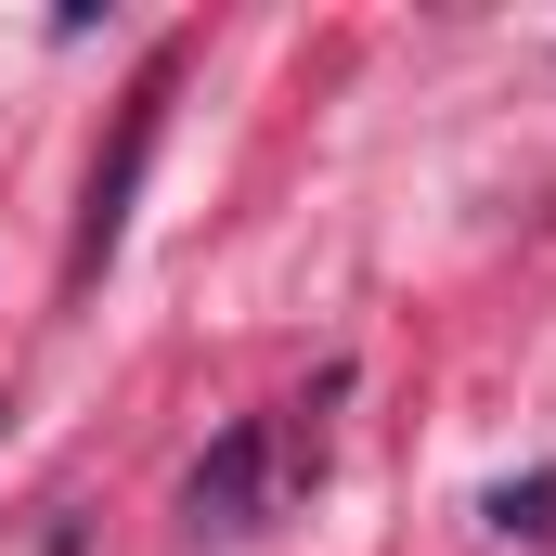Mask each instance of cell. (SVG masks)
<instances>
[{"mask_svg": "<svg viewBox=\"0 0 556 556\" xmlns=\"http://www.w3.org/2000/svg\"><path fill=\"white\" fill-rule=\"evenodd\" d=\"M260 466H273V440L233 427V440L194 466V518H207V531H247V518H260Z\"/></svg>", "mask_w": 556, "mask_h": 556, "instance_id": "7a4b0ae2", "label": "cell"}, {"mask_svg": "<svg viewBox=\"0 0 556 556\" xmlns=\"http://www.w3.org/2000/svg\"><path fill=\"white\" fill-rule=\"evenodd\" d=\"M492 518H505V531H556V492H544V479H505Z\"/></svg>", "mask_w": 556, "mask_h": 556, "instance_id": "3957f363", "label": "cell"}, {"mask_svg": "<svg viewBox=\"0 0 556 556\" xmlns=\"http://www.w3.org/2000/svg\"><path fill=\"white\" fill-rule=\"evenodd\" d=\"M155 104H168V65L130 91V117H117V155L91 168V220H78V285L117 260V233H130V181H142V155H155Z\"/></svg>", "mask_w": 556, "mask_h": 556, "instance_id": "6da1fadb", "label": "cell"}]
</instances>
